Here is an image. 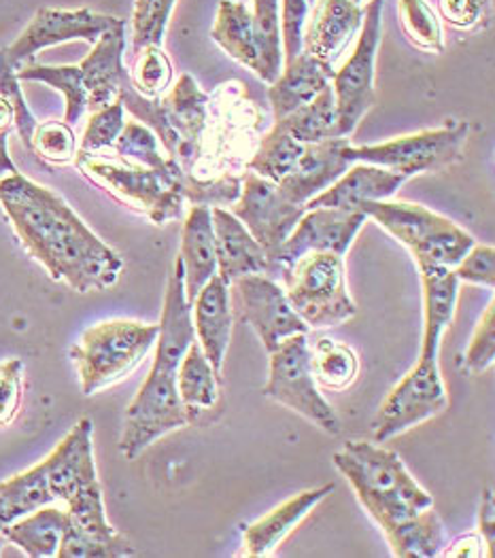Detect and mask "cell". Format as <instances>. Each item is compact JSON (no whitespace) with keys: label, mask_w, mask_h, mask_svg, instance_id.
Masks as SVG:
<instances>
[{"label":"cell","mask_w":495,"mask_h":558,"mask_svg":"<svg viewBox=\"0 0 495 558\" xmlns=\"http://www.w3.org/2000/svg\"><path fill=\"white\" fill-rule=\"evenodd\" d=\"M125 125V109L122 100H116L113 105L94 111L89 123L83 132L82 145L77 151L83 154H102L111 149L122 134Z\"/></svg>","instance_id":"cell-44"},{"label":"cell","mask_w":495,"mask_h":558,"mask_svg":"<svg viewBox=\"0 0 495 558\" xmlns=\"http://www.w3.org/2000/svg\"><path fill=\"white\" fill-rule=\"evenodd\" d=\"M125 22L107 31L94 43L92 51L80 64L83 85L87 92V111H100L120 100L130 83V73L124 66Z\"/></svg>","instance_id":"cell-20"},{"label":"cell","mask_w":495,"mask_h":558,"mask_svg":"<svg viewBox=\"0 0 495 558\" xmlns=\"http://www.w3.org/2000/svg\"><path fill=\"white\" fill-rule=\"evenodd\" d=\"M67 526H69L67 510L53 508L49 504L24 519L15 520L13 524L4 526L0 533L7 539V544L17 546L28 557L49 558L58 555Z\"/></svg>","instance_id":"cell-31"},{"label":"cell","mask_w":495,"mask_h":558,"mask_svg":"<svg viewBox=\"0 0 495 558\" xmlns=\"http://www.w3.org/2000/svg\"><path fill=\"white\" fill-rule=\"evenodd\" d=\"M334 77V69L319 62L317 58L300 51L293 60L286 62L279 77L270 83L268 100L275 120H283L295 109L309 105L317 94H322Z\"/></svg>","instance_id":"cell-29"},{"label":"cell","mask_w":495,"mask_h":558,"mask_svg":"<svg viewBox=\"0 0 495 558\" xmlns=\"http://www.w3.org/2000/svg\"><path fill=\"white\" fill-rule=\"evenodd\" d=\"M309 15V0H281V45H283V62L293 60L302 51V31Z\"/></svg>","instance_id":"cell-50"},{"label":"cell","mask_w":495,"mask_h":558,"mask_svg":"<svg viewBox=\"0 0 495 558\" xmlns=\"http://www.w3.org/2000/svg\"><path fill=\"white\" fill-rule=\"evenodd\" d=\"M409 177L391 172L387 168L355 161L334 185L319 196L304 204L311 208H340V210H362L366 202L391 198Z\"/></svg>","instance_id":"cell-24"},{"label":"cell","mask_w":495,"mask_h":558,"mask_svg":"<svg viewBox=\"0 0 495 558\" xmlns=\"http://www.w3.org/2000/svg\"><path fill=\"white\" fill-rule=\"evenodd\" d=\"M24 398V361L0 363V427H9L20 414Z\"/></svg>","instance_id":"cell-48"},{"label":"cell","mask_w":495,"mask_h":558,"mask_svg":"<svg viewBox=\"0 0 495 558\" xmlns=\"http://www.w3.org/2000/svg\"><path fill=\"white\" fill-rule=\"evenodd\" d=\"M177 391L194 421L201 412L210 410L219 399L221 374L215 372L210 361L205 357L198 340L192 342L177 367Z\"/></svg>","instance_id":"cell-32"},{"label":"cell","mask_w":495,"mask_h":558,"mask_svg":"<svg viewBox=\"0 0 495 558\" xmlns=\"http://www.w3.org/2000/svg\"><path fill=\"white\" fill-rule=\"evenodd\" d=\"M243 190V174H221L213 179H196L185 174L183 179V196L192 206H208L224 208L232 206Z\"/></svg>","instance_id":"cell-43"},{"label":"cell","mask_w":495,"mask_h":558,"mask_svg":"<svg viewBox=\"0 0 495 558\" xmlns=\"http://www.w3.org/2000/svg\"><path fill=\"white\" fill-rule=\"evenodd\" d=\"M230 213L262 244L270 262L279 246L289 239L306 208L304 204L289 202L275 181L264 179L253 170H245L241 196L232 204Z\"/></svg>","instance_id":"cell-14"},{"label":"cell","mask_w":495,"mask_h":558,"mask_svg":"<svg viewBox=\"0 0 495 558\" xmlns=\"http://www.w3.org/2000/svg\"><path fill=\"white\" fill-rule=\"evenodd\" d=\"M134 53H136V60L130 71L132 87L141 96L152 100L165 96L166 89L172 85L174 73L162 45H145Z\"/></svg>","instance_id":"cell-39"},{"label":"cell","mask_w":495,"mask_h":558,"mask_svg":"<svg viewBox=\"0 0 495 558\" xmlns=\"http://www.w3.org/2000/svg\"><path fill=\"white\" fill-rule=\"evenodd\" d=\"M174 4L177 0H136L132 13L134 51L145 45H162Z\"/></svg>","instance_id":"cell-45"},{"label":"cell","mask_w":495,"mask_h":558,"mask_svg":"<svg viewBox=\"0 0 495 558\" xmlns=\"http://www.w3.org/2000/svg\"><path fill=\"white\" fill-rule=\"evenodd\" d=\"M440 17L459 31L474 28L485 13L483 0H438Z\"/></svg>","instance_id":"cell-51"},{"label":"cell","mask_w":495,"mask_h":558,"mask_svg":"<svg viewBox=\"0 0 495 558\" xmlns=\"http://www.w3.org/2000/svg\"><path fill=\"white\" fill-rule=\"evenodd\" d=\"M120 24V17L94 13L89 9H39L26 31L13 40L4 51V58L15 69V73L31 64L33 58L53 45L69 40H85L94 45L107 31Z\"/></svg>","instance_id":"cell-16"},{"label":"cell","mask_w":495,"mask_h":558,"mask_svg":"<svg viewBox=\"0 0 495 558\" xmlns=\"http://www.w3.org/2000/svg\"><path fill=\"white\" fill-rule=\"evenodd\" d=\"M440 555L455 558L487 557V548H485L483 537L476 531V533H468V535L457 537L454 544H449V548H443Z\"/></svg>","instance_id":"cell-54"},{"label":"cell","mask_w":495,"mask_h":558,"mask_svg":"<svg viewBox=\"0 0 495 558\" xmlns=\"http://www.w3.org/2000/svg\"><path fill=\"white\" fill-rule=\"evenodd\" d=\"M158 340H156V360L154 363L177 369L185 357L192 342H196L192 304L185 298L183 282V264L177 257L168 280H166L165 308L162 319L158 323Z\"/></svg>","instance_id":"cell-25"},{"label":"cell","mask_w":495,"mask_h":558,"mask_svg":"<svg viewBox=\"0 0 495 558\" xmlns=\"http://www.w3.org/2000/svg\"><path fill=\"white\" fill-rule=\"evenodd\" d=\"M283 130L300 141L302 145L322 143L326 138H338L336 130V100L331 83L317 94L309 105L295 109L288 118L277 121Z\"/></svg>","instance_id":"cell-35"},{"label":"cell","mask_w":495,"mask_h":558,"mask_svg":"<svg viewBox=\"0 0 495 558\" xmlns=\"http://www.w3.org/2000/svg\"><path fill=\"white\" fill-rule=\"evenodd\" d=\"M158 331V325L130 319L102 320L85 329L71 349L83 396H96L130 376L156 347Z\"/></svg>","instance_id":"cell-5"},{"label":"cell","mask_w":495,"mask_h":558,"mask_svg":"<svg viewBox=\"0 0 495 558\" xmlns=\"http://www.w3.org/2000/svg\"><path fill=\"white\" fill-rule=\"evenodd\" d=\"M470 125L466 121L449 120L443 128L407 134L378 145L349 147L353 161L374 163L391 172L414 177L423 172H438L463 160V145Z\"/></svg>","instance_id":"cell-9"},{"label":"cell","mask_w":495,"mask_h":558,"mask_svg":"<svg viewBox=\"0 0 495 558\" xmlns=\"http://www.w3.org/2000/svg\"><path fill=\"white\" fill-rule=\"evenodd\" d=\"M449 405L445 380L440 376L438 360L416 361L413 369L391 389L381 403L372 436L376 444L407 434L416 425L443 414Z\"/></svg>","instance_id":"cell-12"},{"label":"cell","mask_w":495,"mask_h":558,"mask_svg":"<svg viewBox=\"0 0 495 558\" xmlns=\"http://www.w3.org/2000/svg\"><path fill=\"white\" fill-rule=\"evenodd\" d=\"M0 96L9 100V105L13 107V113H15V128L20 132V138L22 143L33 149V134L37 130V120L33 116V111L28 109L26 105V98H24V92L20 87V80H17V73L15 69L9 64V60L4 58V51L0 49Z\"/></svg>","instance_id":"cell-47"},{"label":"cell","mask_w":495,"mask_h":558,"mask_svg":"<svg viewBox=\"0 0 495 558\" xmlns=\"http://www.w3.org/2000/svg\"><path fill=\"white\" fill-rule=\"evenodd\" d=\"M120 100L136 121L156 132L168 158L177 161L185 174H198L208 143L210 151L215 147V96L203 92L192 75L183 73L177 85L156 100L141 96L132 85L125 87Z\"/></svg>","instance_id":"cell-3"},{"label":"cell","mask_w":495,"mask_h":558,"mask_svg":"<svg viewBox=\"0 0 495 558\" xmlns=\"http://www.w3.org/2000/svg\"><path fill=\"white\" fill-rule=\"evenodd\" d=\"M251 2H253V11H251L253 22L264 49L268 83H273L283 69V45H281V28H279L281 7H279V0H251Z\"/></svg>","instance_id":"cell-41"},{"label":"cell","mask_w":495,"mask_h":558,"mask_svg":"<svg viewBox=\"0 0 495 558\" xmlns=\"http://www.w3.org/2000/svg\"><path fill=\"white\" fill-rule=\"evenodd\" d=\"M75 166L92 185L130 210L145 215L156 226H165L183 215L185 172L174 160L165 168H147L116 154L109 158L77 151Z\"/></svg>","instance_id":"cell-4"},{"label":"cell","mask_w":495,"mask_h":558,"mask_svg":"<svg viewBox=\"0 0 495 558\" xmlns=\"http://www.w3.org/2000/svg\"><path fill=\"white\" fill-rule=\"evenodd\" d=\"M479 535L485 542L487 557H495V506L494 490L487 488L481 499V514H479Z\"/></svg>","instance_id":"cell-53"},{"label":"cell","mask_w":495,"mask_h":558,"mask_svg":"<svg viewBox=\"0 0 495 558\" xmlns=\"http://www.w3.org/2000/svg\"><path fill=\"white\" fill-rule=\"evenodd\" d=\"M215 253H217V275L232 284L237 279L251 275H268L270 262L262 244L249 234L247 228L226 208H210Z\"/></svg>","instance_id":"cell-22"},{"label":"cell","mask_w":495,"mask_h":558,"mask_svg":"<svg viewBox=\"0 0 495 558\" xmlns=\"http://www.w3.org/2000/svg\"><path fill=\"white\" fill-rule=\"evenodd\" d=\"M20 81H41L49 87L64 94V123L75 125L87 111V92L83 85L82 71L77 66H45V64H26L17 71Z\"/></svg>","instance_id":"cell-37"},{"label":"cell","mask_w":495,"mask_h":558,"mask_svg":"<svg viewBox=\"0 0 495 558\" xmlns=\"http://www.w3.org/2000/svg\"><path fill=\"white\" fill-rule=\"evenodd\" d=\"M185 298L192 304L198 291L217 275L215 232L208 206H192L181 232V253Z\"/></svg>","instance_id":"cell-30"},{"label":"cell","mask_w":495,"mask_h":558,"mask_svg":"<svg viewBox=\"0 0 495 558\" xmlns=\"http://www.w3.org/2000/svg\"><path fill=\"white\" fill-rule=\"evenodd\" d=\"M311 2H315V0H309V4H311Z\"/></svg>","instance_id":"cell-57"},{"label":"cell","mask_w":495,"mask_h":558,"mask_svg":"<svg viewBox=\"0 0 495 558\" xmlns=\"http://www.w3.org/2000/svg\"><path fill=\"white\" fill-rule=\"evenodd\" d=\"M302 151H304V145L295 141L279 123H275L273 130H268L257 141V147L249 158L247 170H253L255 174L279 183L293 170Z\"/></svg>","instance_id":"cell-34"},{"label":"cell","mask_w":495,"mask_h":558,"mask_svg":"<svg viewBox=\"0 0 495 558\" xmlns=\"http://www.w3.org/2000/svg\"><path fill=\"white\" fill-rule=\"evenodd\" d=\"M483 2H485V0H483Z\"/></svg>","instance_id":"cell-58"},{"label":"cell","mask_w":495,"mask_h":558,"mask_svg":"<svg viewBox=\"0 0 495 558\" xmlns=\"http://www.w3.org/2000/svg\"><path fill=\"white\" fill-rule=\"evenodd\" d=\"M45 463H39L13 478L0 482V531L39 508L53 504Z\"/></svg>","instance_id":"cell-33"},{"label":"cell","mask_w":495,"mask_h":558,"mask_svg":"<svg viewBox=\"0 0 495 558\" xmlns=\"http://www.w3.org/2000/svg\"><path fill=\"white\" fill-rule=\"evenodd\" d=\"M77 138L73 125L64 121H45L39 123L33 134V149L43 161L51 166L73 163L77 156Z\"/></svg>","instance_id":"cell-42"},{"label":"cell","mask_w":495,"mask_h":558,"mask_svg":"<svg viewBox=\"0 0 495 558\" xmlns=\"http://www.w3.org/2000/svg\"><path fill=\"white\" fill-rule=\"evenodd\" d=\"M194 423L177 391V369L154 363L124 416L120 452L128 461L138 459L152 444L170 432Z\"/></svg>","instance_id":"cell-8"},{"label":"cell","mask_w":495,"mask_h":558,"mask_svg":"<svg viewBox=\"0 0 495 558\" xmlns=\"http://www.w3.org/2000/svg\"><path fill=\"white\" fill-rule=\"evenodd\" d=\"M210 39L232 60L247 66L259 80L268 83L262 40L253 22V13L245 2L219 0L215 24L210 28Z\"/></svg>","instance_id":"cell-27"},{"label":"cell","mask_w":495,"mask_h":558,"mask_svg":"<svg viewBox=\"0 0 495 558\" xmlns=\"http://www.w3.org/2000/svg\"><path fill=\"white\" fill-rule=\"evenodd\" d=\"M362 213L374 219L387 234L405 244L416 266L455 268L476 244L472 234L451 219L413 202H366Z\"/></svg>","instance_id":"cell-6"},{"label":"cell","mask_w":495,"mask_h":558,"mask_svg":"<svg viewBox=\"0 0 495 558\" xmlns=\"http://www.w3.org/2000/svg\"><path fill=\"white\" fill-rule=\"evenodd\" d=\"M0 204L24 248L51 279L77 293L105 291L120 279L122 255L49 187L13 172L0 179Z\"/></svg>","instance_id":"cell-1"},{"label":"cell","mask_w":495,"mask_h":558,"mask_svg":"<svg viewBox=\"0 0 495 558\" xmlns=\"http://www.w3.org/2000/svg\"><path fill=\"white\" fill-rule=\"evenodd\" d=\"M232 284L241 302V317L247 320L268 353H273L289 336L309 331L306 323L291 308L283 284L273 277L251 275L234 280Z\"/></svg>","instance_id":"cell-17"},{"label":"cell","mask_w":495,"mask_h":558,"mask_svg":"<svg viewBox=\"0 0 495 558\" xmlns=\"http://www.w3.org/2000/svg\"><path fill=\"white\" fill-rule=\"evenodd\" d=\"M94 425L89 418H82L62 439L47 459L45 472L49 480L51 495L56 501H69L80 488L98 480L94 463Z\"/></svg>","instance_id":"cell-21"},{"label":"cell","mask_w":495,"mask_h":558,"mask_svg":"<svg viewBox=\"0 0 495 558\" xmlns=\"http://www.w3.org/2000/svg\"><path fill=\"white\" fill-rule=\"evenodd\" d=\"M291 308L309 329H328L358 315L349 293L345 257L306 253L281 272Z\"/></svg>","instance_id":"cell-7"},{"label":"cell","mask_w":495,"mask_h":558,"mask_svg":"<svg viewBox=\"0 0 495 558\" xmlns=\"http://www.w3.org/2000/svg\"><path fill=\"white\" fill-rule=\"evenodd\" d=\"M69 526L64 531L58 558L134 557V548L124 533L107 520L100 480L80 488L67 501Z\"/></svg>","instance_id":"cell-13"},{"label":"cell","mask_w":495,"mask_h":558,"mask_svg":"<svg viewBox=\"0 0 495 558\" xmlns=\"http://www.w3.org/2000/svg\"><path fill=\"white\" fill-rule=\"evenodd\" d=\"M13 128H15L13 107L9 105L7 98L0 96V179L7 177V174L20 172L17 166L9 158V149H7V138H9Z\"/></svg>","instance_id":"cell-52"},{"label":"cell","mask_w":495,"mask_h":558,"mask_svg":"<svg viewBox=\"0 0 495 558\" xmlns=\"http://www.w3.org/2000/svg\"><path fill=\"white\" fill-rule=\"evenodd\" d=\"M495 360V306L494 300L485 308L483 317L479 320L466 355L461 357V372L479 376L487 372Z\"/></svg>","instance_id":"cell-46"},{"label":"cell","mask_w":495,"mask_h":558,"mask_svg":"<svg viewBox=\"0 0 495 558\" xmlns=\"http://www.w3.org/2000/svg\"><path fill=\"white\" fill-rule=\"evenodd\" d=\"M353 2H358V4H362V2H366V0H353Z\"/></svg>","instance_id":"cell-56"},{"label":"cell","mask_w":495,"mask_h":558,"mask_svg":"<svg viewBox=\"0 0 495 558\" xmlns=\"http://www.w3.org/2000/svg\"><path fill=\"white\" fill-rule=\"evenodd\" d=\"M459 282H470L479 287L494 289L495 282V251L490 244H474L463 259L454 268Z\"/></svg>","instance_id":"cell-49"},{"label":"cell","mask_w":495,"mask_h":558,"mask_svg":"<svg viewBox=\"0 0 495 558\" xmlns=\"http://www.w3.org/2000/svg\"><path fill=\"white\" fill-rule=\"evenodd\" d=\"M4 544H7V539H4L2 533H0V553H2V546H4Z\"/></svg>","instance_id":"cell-55"},{"label":"cell","mask_w":495,"mask_h":558,"mask_svg":"<svg viewBox=\"0 0 495 558\" xmlns=\"http://www.w3.org/2000/svg\"><path fill=\"white\" fill-rule=\"evenodd\" d=\"M192 319L196 340L210 361L215 372L221 374L224 360L232 340V295L230 284L215 275L207 284L198 291V295L192 302Z\"/></svg>","instance_id":"cell-23"},{"label":"cell","mask_w":495,"mask_h":558,"mask_svg":"<svg viewBox=\"0 0 495 558\" xmlns=\"http://www.w3.org/2000/svg\"><path fill=\"white\" fill-rule=\"evenodd\" d=\"M311 369L317 385L330 391H345L358 378L360 360L349 344L319 338L311 347Z\"/></svg>","instance_id":"cell-36"},{"label":"cell","mask_w":495,"mask_h":558,"mask_svg":"<svg viewBox=\"0 0 495 558\" xmlns=\"http://www.w3.org/2000/svg\"><path fill=\"white\" fill-rule=\"evenodd\" d=\"M262 393L298 412L326 434H340V421L334 408L317 389L306 333L289 336L270 353V374Z\"/></svg>","instance_id":"cell-10"},{"label":"cell","mask_w":495,"mask_h":558,"mask_svg":"<svg viewBox=\"0 0 495 558\" xmlns=\"http://www.w3.org/2000/svg\"><path fill=\"white\" fill-rule=\"evenodd\" d=\"M349 138H326L322 143L304 145L300 160L283 181L281 194L293 204H306L334 185L355 161L349 156Z\"/></svg>","instance_id":"cell-19"},{"label":"cell","mask_w":495,"mask_h":558,"mask_svg":"<svg viewBox=\"0 0 495 558\" xmlns=\"http://www.w3.org/2000/svg\"><path fill=\"white\" fill-rule=\"evenodd\" d=\"M118 158H124L147 168H165L172 158L160 154V141L156 132L141 121H125L122 134L111 147Z\"/></svg>","instance_id":"cell-40"},{"label":"cell","mask_w":495,"mask_h":558,"mask_svg":"<svg viewBox=\"0 0 495 558\" xmlns=\"http://www.w3.org/2000/svg\"><path fill=\"white\" fill-rule=\"evenodd\" d=\"M423 287V338L421 360H438V349L445 329L454 323L459 280L454 268L445 266H416Z\"/></svg>","instance_id":"cell-26"},{"label":"cell","mask_w":495,"mask_h":558,"mask_svg":"<svg viewBox=\"0 0 495 558\" xmlns=\"http://www.w3.org/2000/svg\"><path fill=\"white\" fill-rule=\"evenodd\" d=\"M360 504L400 558L438 557L447 546L445 524L432 495L416 484L402 459L376 441H347L331 457Z\"/></svg>","instance_id":"cell-2"},{"label":"cell","mask_w":495,"mask_h":558,"mask_svg":"<svg viewBox=\"0 0 495 558\" xmlns=\"http://www.w3.org/2000/svg\"><path fill=\"white\" fill-rule=\"evenodd\" d=\"M398 9L402 31L411 45L430 53L445 51V33L440 17L427 0H400Z\"/></svg>","instance_id":"cell-38"},{"label":"cell","mask_w":495,"mask_h":558,"mask_svg":"<svg viewBox=\"0 0 495 558\" xmlns=\"http://www.w3.org/2000/svg\"><path fill=\"white\" fill-rule=\"evenodd\" d=\"M334 490V484H324L319 488H309L291 497L270 514L262 517L245 526V555L251 558L273 555L289 533L306 519L328 495Z\"/></svg>","instance_id":"cell-28"},{"label":"cell","mask_w":495,"mask_h":558,"mask_svg":"<svg viewBox=\"0 0 495 558\" xmlns=\"http://www.w3.org/2000/svg\"><path fill=\"white\" fill-rule=\"evenodd\" d=\"M364 24V9L353 0H317L306 15L302 31V51L334 69Z\"/></svg>","instance_id":"cell-18"},{"label":"cell","mask_w":495,"mask_h":558,"mask_svg":"<svg viewBox=\"0 0 495 558\" xmlns=\"http://www.w3.org/2000/svg\"><path fill=\"white\" fill-rule=\"evenodd\" d=\"M385 0H369L364 9V24L358 35V45L340 71H334L331 89L336 100V130L338 138H349L360 121L366 118L376 102L374 64L381 47Z\"/></svg>","instance_id":"cell-11"},{"label":"cell","mask_w":495,"mask_h":558,"mask_svg":"<svg viewBox=\"0 0 495 558\" xmlns=\"http://www.w3.org/2000/svg\"><path fill=\"white\" fill-rule=\"evenodd\" d=\"M369 217L362 210L311 208L306 210L289 239L270 257V277L281 275L306 253H334L345 257Z\"/></svg>","instance_id":"cell-15"}]
</instances>
